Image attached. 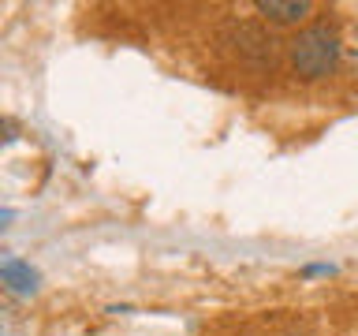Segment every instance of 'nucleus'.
I'll use <instances>...</instances> for the list:
<instances>
[{
  "label": "nucleus",
  "instance_id": "1",
  "mask_svg": "<svg viewBox=\"0 0 358 336\" xmlns=\"http://www.w3.org/2000/svg\"><path fill=\"white\" fill-rule=\"evenodd\" d=\"M340 64V38L329 22H313L287 41V67L302 83H317Z\"/></svg>",
  "mask_w": 358,
  "mask_h": 336
},
{
  "label": "nucleus",
  "instance_id": "6",
  "mask_svg": "<svg viewBox=\"0 0 358 336\" xmlns=\"http://www.w3.org/2000/svg\"><path fill=\"white\" fill-rule=\"evenodd\" d=\"M4 220H11V209H0V228H4Z\"/></svg>",
  "mask_w": 358,
  "mask_h": 336
},
{
  "label": "nucleus",
  "instance_id": "2",
  "mask_svg": "<svg viewBox=\"0 0 358 336\" xmlns=\"http://www.w3.org/2000/svg\"><path fill=\"white\" fill-rule=\"evenodd\" d=\"M224 45H235V52H239L243 60H265L273 41H268L265 30L254 27V22H235L228 30V38H224Z\"/></svg>",
  "mask_w": 358,
  "mask_h": 336
},
{
  "label": "nucleus",
  "instance_id": "4",
  "mask_svg": "<svg viewBox=\"0 0 358 336\" xmlns=\"http://www.w3.org/2000/svg\"><path fill=\"white\" fill-rule=\"evenodd\" d=\"M0 280L11 284L15 291H22V295H30V291L38 288V273H34L27 262H4L0 265Z\"/></svg>",
  "mask_w": 358,
  "mask_h": 336
},
{
  "label": "nucleus",
  "instance_id": "7",
  "mask_svg": "<svg viewBox=\"0 0 358 336\" xmlns=\"http://www.w3.org/2000/svg\"><path fill=\"white\" fill-rule=\"evenodd\" d=\"M284 336H310V332H306V329H287Z\"/></svg>",
  "mask_w": 358,
  "mask_h": 336
},
{
  "label": "nucleus",
  "instance_id": "3",
  "mask_svg": "<svg viewBox=\"0 0 358 336\" xmlns=\"http://www.w3.org/2000/svg\"><path fill=\"white\" fill-rule=\"evenodd\" d=\"M254 8L262 11V19L276 22V27H299L313 15L310 0H257Z\"/></svg>",
  "mask_w": 358,
  "mask_h": 336
},
{
  "label": "nucleus",
  "instance_id": "5",
  "mask_svg": "<svg viewBox=\"0 0 358 336\" xmlns=\"http://www.w3.org/2000/svg\"><path fill=\"white\" fill-rule=\"evenodd\" d=\"M15 134H19V127H15V123L0 116V142H11V139H15Z\"/></svg>",
  "mask_w": 358,
  "mask_h": 336
}]
</instances>
